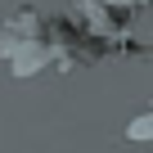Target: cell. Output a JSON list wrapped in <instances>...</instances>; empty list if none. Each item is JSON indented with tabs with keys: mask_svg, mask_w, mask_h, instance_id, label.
Wrapping results in <instances>:
<instances>
[{
	"mask_svg": "<svg viewBox=\"0 0 153 153\" xmlns=\"http://www.w3.org/2000/svg\"><path fill=\"white\" fill-rule=\"evenodd\" d=\"M126 140H153V108H149V113H140V117L126 126Z\"/></svg>",
	"mask_w": 153,
	"mask_h": 153,
	"instance_id": "6da1fadb",
	"label": "cell"
}]
</instances>
